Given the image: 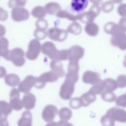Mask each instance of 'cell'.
Here are the masks:
<instances>
[{
    "mask_svg": "<svg viewBox=\"0 0 126 126\" xmlns=\"http://www.w3.org/2000/svg\"><path fill=\"white\" fill-rule=\"evenodd\" d=\"M69 50V60H78L84 55V50L81 47L75 45L70 48Z\"/></svg>",
    "mask_w": 126,
    "mask_h": 126,
    "instance_id": "cell-17",
    "label": "cell"
},
{
    "mask_svg": "<svg viewBox=\"0 0 126 126\" xmlns=\"http://www.w3.org/2000/svg\"><path fill=\"white\" fill-rule=\"evenodd\" d=\"M34 36L38 40H44L47 36V32L45 30L37 29L34 32Z\"/></svg>",
    "mask_w": 126,
    "mask_h": 126,
    "instance_id": "cell-38",
    "label": "cell"
},
{
    "mask_svg": "<svg viewBox=\"0 0 126 126\" xmlns=\"http://www.w3.org/2000/svg\"><path fill=\"white\" fill-rule=\"evenodd\" d=\"M24 55V52L22 49L16 48L9 51L5 59L11 61L16 66L21 67L24 65L26 61Z\"/></svg>",
    "mask_w": 126,
    "mask_h": 126,
    "instance_id": "cell-1",
    "label": "cell"
},
{
    "mask_svg": "<svg viewBox=\"0 0 126 126\" xmlns=\"http://www.w3.org/2000/svg\"><path fill=\"white\" fill-rule=\"evenodd\" d=\"M79 70L78 60H69L67 73L73 74H78Z\"/></svg>",
    "mask_w": 126,
    "mask_h": 126,
    "instance_id": "cell-32",
    "label": "cell"
},
{
    "mask_svg": "<svg viewBox=\"0 0 126 126\" xmlns=\"http://www.w3.org/2000/svg\"><path fill=\"white\" fill-rule=\"evenodd\" d=\"M13 109L10 104L4 101H0V126H9L7 118Z\"/></svg>",
    "mask_w": 126,
    "mask_h": 126,
    "instance_id": "cell-5",
    "label": "cell"
},
{
    "mask_svg": "<svg viewBox=\"0 0 126 126\" xmlns=\"http://www.w3.org/2000/svg\"><path fill=\"white\" fill-rule=\"evenodd\" d=\"M88 4V0H72L71 7L73 11L79 13L85 9Z\"/></svg>",
    "mask_w": 126,
    "mask_h": 126,
    "instance_id": "cell-18",
    "label": "cell"
},
{
    "mask_svg": "<svg viewBox=\"0 0 126 126\" xmlns=\"http://www.w3.org/2000/svg\"><path fill=\"white\" fill-rule=\"evenodd\" d=\"M81 27L79 23L74 22L70 24L67 27V31L75 35H78L81 32Z\"/></svg>",
    "mask_w": 126,
    "mask_h": 126,
    "instance_id": "cell-33",
    "label": "cell"
},
{
    "mask_svg": "<svg viewBox=\"0 0 126 126\" xmlns=\"http://www.w3.org/2000/svg\"><path fill=\"white\" fill-rule=\"evenodd\" d=\"M101 98L104 101L111 103L115 100L116 96L112 91H105L101 94Z\"/></svg>",
    "mask_w": 126,
    "mask_h": 126,
    "instance_id": "cell-34",
    "label": "cell"
},
{
    "mask_svg": "<svg viewBox=\"0 0 126 126\" xmlns=\"http://www.w3.org/2000/svg\"><path fill=\"white\" fill-rule=\"evenodd\" d=\"M37 29L46 30L48 26V23L47 21L43 18H39L36 21L35 23Z\"/></svg>",
    "mask_w": 126,
    "mask_h": 126,
    "instance_id": "cell-40",
    "label": "cell"
},
{
    "mask_svg": "<svg viewBox=\"0 0 126 126\" xmlns=\"http://www.w3.org/2000/svg\"><path fill=\"white\" fill-rule=\"evenodd\" d=\"M100 76L97 72L91 71H86L83 74L82 80L85 83L94 85L100 80Z\"/></svg>",
    "mask_w": 126,
    "mask_h": 126,
    "instance_id": "cell-15",
    "label": "cell"
},
{
    "mask_svg": "<svg viewBox=\"0 0 126 126\" xmlns=\"http://www.w3.org/2000/svg\"><path fill=\"white\" fill-rule=\"evenodd\" d=\"M20 91L14 88L11 90L10 93V104L12 108L16 111L21 110L23 107L22 101L20 99Z\"/></svg>",
    "mask_w": 126,
    "mask_h": 126,
    "instance_id": "cell-10",
    "label": "cell"
},
{
    "mask_svg": "<svg viewBox=\"0 0 126 126\" xmlns=\"http://www.w3.org/2000/svg\"><path fill=\"white\" fill-rule=\"evenodd\" d=\"M47 14L45 7L41 6L35 7L32 10V15L33 17L38 18H43Z\"/></svg>",
    "mask_w": 126,
    "mask_h": 126,
    "instance_id": "cell-29",
    "label": "cell"
},
{
    "mask_svg": "<svg viewBox=\"0 0 126 126\" xmlns=\"http://www.w3.org/2000/svg\"><path fill=\"white\" fill-rule=\"evenodd\" d=\"M9 45V41L6 38H0V56L3 57L5 59L9 52L8 50Z\"/></svg>",
    "mask_w": 126,
    "mask_h": 126,
    "instance_id": "cell-26",
    "label": "cell"
},
{
    "mask_svg": "<svg viewBox=\"0 0 126 126\" xmlns=\"http://www.w3.org/2000/svg\"><path fill=\"white\" fill-rule=\"evenodd\" d=\"M82 15L83 13L75 15L71 14L67 11L64 10H60L56 15V16L58 18H66L69 20L73 21H75L78 20H80L82 18Z\"/></svg>",
    "mask_w": 126,
    "mask_h": 126,
    "instance_id": "cell-19",
    "label": "cell"
},
{
    "mask_svg": "<svg viewBox=\"0 0 126 126\" xmlns=\"http://www.w3.org/2000/svg\"><path fill=\"white\" fill-rule=\"evenodd\" d=\"M101 122L104 126H112L115 125V122L106 114L102 117L101 119Z\"/></svg>",
    "mask_w": 126,
    "mask_h": 126,
    "instance_id": "cell-42",
    "label": "cell"
},
{
    "mask_svg": "<svg viewBox=\"0 0 126 126\" xmlns=\"http://www.w3.org/2000/svg\"><path fill=\"white\" fill-rule=\"evenodd\" d=\"M27 0H9L8 6L10 8L22 7L26 3Z\"/></svg>",
    "mask_w": 126,
    "mask_h": 126,
    "instance_id": "cell-35",
    "label": "cell"
},
{
    "mask_svg": "<svg viewBox=\"0 0 126 126\" xmlns=\"http://www.w3.org/2000/svg\"><path fill=\"white\" fill-rule=\"evenodd\" d=\"M104 30L106 33L111 35L112 36L121 31L118 24L113 22L107 23L104 26Z\"/></svg>",
    "mask_w": 126,
    "mask_h": 126,
    "instance_id": "cell-24",
    "label": "cell"
},
{
    "mask_svg": "<svg viewBox=\"0 0 126 126\" xmlns=\"http://www.w3.org/2000/svg\"><path fill=\"white\" fill-rule=\"evenodd\" d=\"M59 115L61 120L66 122L72 117V112L69 108L63 107L60 109Z\"/></svg>",
    "mask_w": 126,
    "mask_h": 126,
    "instance_id": "cell-30",
    "label": "cell"
},
{
    "mask_svg": "<svg viewBox=\"0 0 126 126\" xmlns=\"http://www.w3.org/2000/svg\"><path fill=\"white\" fill-rule=\"evenodd\" d=\"M6 30L5 27L1 24H0V37H2L5 35Z\"/></svg>",
    "mask_w": 126,
    "mask_h": 126,
    "instance_id": "cell-48",
    "label": "cell"
},
{
    "mask_svg": "<svg viewBox=\"0 0 126 126\" xmlns=\"http://www.w3.org/2000/svg\"><path fill=\"white\" fill-rule=\"evenodd\" d=\"M117 106L123 108L126 107V93L119 96L116 100Z\"/></svg>",
    "mask_w": 126,
    "mask_h": 126,
    "instance_id": "cell-43",
    "label": "cell"
},
{
    "mask_svg": "<svg viewBox=\"0 0 126 126\" xmlns=\"http://www.w3.org/2000/svg\"><path fill=\"white\" fill-rule=\"evenodd\" d=\"M5 83L10 86L15 87L17 86L20 82L18 75L15 74H10L5 76Z\"/></svg>",
    "mask_w": 126,
    "mask_h": 126,
    "instance_id": "cell-23",
    "label": "cell"
},
{
    "mask_svg": "<svg viewBox=\"0 0 126 126\" xmlns=\"http://www.w3.org/2000/svg\"><path fill=\"white\" fill-rule=\"evenodd\" d=\"M118 26L122 32H126V17H123L120 19L118 24Z\"/></svg>",
    "mask_w": 126,
    "mask_h": 126,
    "instance_id": "cell-45",
    "label": "cell"
},
{
    "mask_svg": "<svg viewBox=\"0 0 126 126\" xmlns=\"http://www.w3.org/2000/svg\"><path fill=\"white\" fill-rule=\"evenodd\" d=\"M8 17V12L3 8L0 7V21H4Z\"/></svg>",
    "mask_w": 126,
    "mask_h": 126,
    "instance_id": "cell-46",
    "label": "cell"
},
{
    "mask_svg": "<svg viewBox=\"0 0 126 126\" xmlns=\"http://www.w3.org/2000/svg\"><path fill=\"white\" fill-rule=\"evenodd\" d=\"M44 7L47 13L49 15H56L61 10V6L57 2H49Z\"/></svg>",
    "mask_w": 126,
    "mask_h": 126,
    "instance_id": "cell-25",
    "label": "cell"
},
{
    "mask_svg": "<svg viewBox=\"0 0 126 126\" xmlns=\"http://www.w3.org/2000/svg\"><path fill=\"white\" fill-rule=\"evenodd\" d=\"M69 50H62L59 51L57 60H69Z\"/></svg>",
    "mask_w": 126,
    "mask_h": 126,
    "instance_id": "cell-39",
    "label": "cell"
},
{
    "mask_svg": "<svg viewBox=\"0 0 126 126\" xmlns=\"http://www.w3.org/2000/svg\"><path fill=\"white\" fill-rule=\"evenodd\" d=\"M105 90L104 80H100L97 83L93 85L89 91L95 95L102 94Z\"/></svg>",
    "mask_w": 126,
    "mask_h": 126,
    "instance_id": "cell-28",
    "label": "cell"
},
{
    "mask_svg": "<svg viewBox=\"0 0 126 126\" xmlns=\"http://www.w3.org/2000/svg\"><path fill=\"white\" fill-rule=\"evenodd\" d=\"M69 106L73 109H77L83 106L80 97L74 98L71 99L70 101Z\"/></svg>",
    "mask_w": 126,
    "mask_h": 126,
    "instance_id": "cell-36",
    "label": "cell"
},
{
    "mask_svg": "<svg viewBox=\"0 0 126 126\" xmlns=\"http://www.w3.org/2000/svg\"><path fill=\"white\" fill-rule=\"evenodd\" d=\"M32 123V116L29 111H26L22 114L21 118L17 123L20 126H31Z\"/></svg>",
    "mask_w": 126,
    "mask_h": 126,
    "instance_id": "cell-21",
    "label": "cell"
},
{
    "mask_svg": "<svg viewBox=\"0 0 126 126\" xmlns=\"http://www.w3.org/2000/svg\"><path fill=\"white\" fill-rule=\"evenodd\" d=\"M75 83L70 79L66 78L61 87L60 95L63 100H68L72 97L75 90Z\"/></svg>",
    "mask_w": 126,
    "mask_h": 126,
    "instance_id": "cell-3",
    "label": "cell"
},
{
    "mask_svg": "<svg viewBox=\"0 0 126 126\" xmlns=\"http://www.w3.org/2000/svg\"><path fill=\"white\" fill-rule=\"evenodd\" d=\"M104 91H113L117 88L116 81L111 78H107L104 80Z\"/></svg>",
    "mask_w": 126,
    "mask_h": 126,
    "instance_id": "cell-31",
    "label": "cell"
},
{
    "mask_svg": "<svg viewBox=\"0 0 126 126\" xmlns=\"http://www.w3.org/2000/svg\"><path fill=\"white\" fill-rule=\"evenodd\" d=\"M23 107L27 110L32 109L34 108L36 98L33 94L30 92L25 93L22 98Z\"/></svg>",
    "mask_w": 126,
    "mask_h": 126,
    "instance_id": "cell-16",
    "label": "cell"
},
{
    "mask_svg": "<svg viewBox=\"0 0 126 126\" xmlns=\"http://www.w3.org/2000/svg\"><path fill=\"white\" fill-rule=\"evenodd\" d=\"M58 75L52 70L42 74L39 77H36L34 86L38 89H42L47 82H55L58 79Z\"/></svg>",
    "mask_w": 126,
    "mask_h": 126,
    "instance_id": "cell-2",
    "label": "cell"
},
{
    "mask_svg": "<svg viewBox=\"0 0 126 126\" xmlns=\"http://www.w3.org/2000/svg\"><path fill=\"white\" fill-rule=\"evenodd\" d=\"M102 0H90V2L94 4H98L101 2Z\"/></svg>",
    "mask_w": 126,
    "mask_h": 126,
    "instance_id": "cell-49",
    "label": "cell"
},
{
    "mask_svg": "<svg viewBox=\"0 0 126 126\" xmlns=\"http://www.w3.org/2000/svg\"><path fill=\"white\" fill-rule=\"evenodd\" d=\"M114 8L113 3L111 1H107L104 3L101 6V9L103 12L108 13L111 12Z\"/></svg>",
    "mask_w": 126,
    "mask_h": 126,
    "instance_id": "cell-37",
    "label": "cell"
},
{
    "mask_svg": "<svg viewBox=\"0 0 126 126\" xmlns=\"http://www.w3.org/2000/svg\"><path fill=\"white\" fill-rule=\"evenodd\" d=\"M58 114L57 108L53 105H47L44 108L42 114V117L44 121L51 122L53 121L55 116Z\"/></svg>",
    "mask_w": 126,
    "mask_h": 126,
    "instance_id": "cell-14",
    "label": "cell"
},
{
    "mask_svg": "<svg viewBox=\"0 0 126 126\" xmlns=\"http://www.w3.org/2000/svg\"><path fill=\"white\" fill-rule=\"evenodd\" d=\"M85 30L89 35L95 36L99 32V27L94 22L91 21L86 23L85 27Z\"/></svg>",
    "mask_w": 126,
    "mask_h": 126,
    "instance_id": "cell-27",
    "label": "cell"
},
{
    "mask_svg": "<svg viewBox=\"0 0 126 126\" xmlns=\"http://www.w3.org/2000/svg\"><path fill=\"white\" fill-rule=\"evenodd\" d=\"M67 31L58 27H52L49 29L47 32V36L53 40L62 42L66 40L67 36Z\"/></svg>",
    "mask_w": 126,
    "mask_h": 126,
    "instance_id": "cell-6",
    "label": "cell"
},
{
    "mask_svg": "<svg viewBox=\"0 0 126 126\" xmlns=\"http://www.w3.org/2000/svg\"><path fill=\"white\" fill-rule=\"evenodd\" d=\"M113 121L121 123L126 122V111L124 109L113 107L108 110L106 114Z\"/></svg>",
    "mask_w": 126,
    "mask_h": 126,
    "instance_id": "cell-8",
    "label": "cell"
},
{
    "mask_svg": "<svg viewBox=\"0 0 126 126\" xmlns=\"http://www.w3.org/2000/svg\"><path fill=\"white\" fill-rule=\"evenodd\" d=\"M116 81L118 87L121 88L126 87V75H119Z\"/></svg>",
    "mask_w": 126,
    "mask_h": 126,
    "instance_id": "cell-41",
    "label": "cell"
},
{
    "mask_svg": "<svg viewBox=\"0 0 126 126\" xmlns=\"http://www.w3.org/2000/svg\"><path fill=\"white\" fill-rule=\"evenodd\" d=\"M123 65L125 67H126V55L125 56V60L123 62Z\"/></svg>",
    "mask_w": 126,
    "mask_h": 126,
    "instance_id": "cell-51",
    "label": "cell"
},
{
    "mask_svg": "<svg viewBox=\"0 0 126 126\" xmlns=\"http://www.w3.org/2000/svg\"><path fill=\"white\" fill-rule=\"evenodd\" d=\"M7 72L5 68L0 66V78H2L6 76Z\"/></svg>",
    "mask_w": 126,
    "mask_h": 126,
    "instance_id": "cell-47",
    "label": "cell"
},
{
    "mask_svg": "<svg viewBox=\"0 0 126 126\" xmlns=\"http://www.w3.org/2000/svg\"><path fill=\"white\" fill-rule=\"evenodd\" d=\"M117 12L121 16L126 17V4H121L118 7Z\"/></svg>",
    "mask_w": 126,
    "mask_h": 126,
    "instance_id": "cell-44",
    "label": "cell"
},
{
    "mask_svg": "<svg viewBox=\"0 0 126 126\" xmlns=\"http://www.w3.org/2000/svg\"><path fill=\"white\" fill-rule=\"evenodd\" d=\"M12 18L13 20L20 22L26 20L29 18L30 13L26 8L23 7L14 8L11 12Z\"/></svg>",
    "mask_w": 126,
    "mask_h": 126,
    "instance_id": "cell-12",
    "label": "cell"
},
{
    "mask_svg": "<svg viewBox=\"0 0 126 126\" xmlns=\"http://www.w3.org/2000/svg\"><path fill=\"white\" fill-rule=\"evenodd\" d=\"M80 98L83 106L86 107L95 101L96 99V95L89 91L83 94Z\"/></svg>",
    "mask_w": 126,
    "mask_h": 126,
    "instance_id": "cell-22",
    "label": "cell"
},
{
    "mask_svg": "<svg viewBox=\"0 0 126 126\" xmlns=\"http://www.w3.org/2000/svg\"><path fill=\"white\" fill-rule=\"evenodd\" d=\"M41 45L38 40L33 39L30 42L28 46V50L26 53L27 59L34 60L37 58L41 50Z\"/></svg>",
    "mask_w": 126,
    "mask_h": 126,
    "instance_id": "cell-4",
    "label": "cell"
},
{
    "mask_svg": "<svg viewBox=\"0 0 126 126\" xmlns=\"http://www.w3.org/2000/svg\"><path fill=\"white\" fill-rule=\"evenodd\" d=\"M111 1L115 3L118 4L121 3L123 1V0H111Z\"/></svg>",
    "mask_w": 126,
    "mask_h": 126,
    "instance_id": "cell-50",
    "label": "cell"
},
{
    "mask_svg": "<svg viewBox=\"0 0 126 126\" xmlns=\"http://www.w3.org/2000/svg\"><path fill=\"white\" fill-rule=\"evenodd\" d=\"M110 41L113 46L118 47L121 50H126V34L125 32L120 31L112 36Z\"/></svg>",
    "mask_w": 126,
    "mask_h": 126,
    "instance_id": "cell-11",
    "label": "cell"
},
{
    "mask_svg": "<svg viewBox=\"0 0 126 126\" xmlns=\"http://www.w3.org/2000/svg\"><path fill=\"white\" fill-rule=\"evenodd\" d=\"M100 11L101 8L98 4H94L88 12H83V16L80 21L86 23L93 21L95 18L99 15Z\"/></svg>",
    "mask_w": 126,
    "mask_h": 126,
    "instance_id": "cell-9",
    "label": "cell"
},
{
    "mask_svg": "<svg viewBox=\"0 0 126 126\" xmlns=\"http://www.w3.org/2000/svg\"><path fill=\"white\" fill-rule=\"evenodd\" d=\"M41 50L44 54L47 55L52 60H57L59 51L57 49L55 44L50 41H47L41 46Z\"/></svg>",
    "mask_w": 126,
    "mask_h": 126,
    "instance_id": "cell-7",
    "label": "cell"
},
{
    "mask_svg": "<svg viewBox=\"0 0 126 126\" xmlns=\"http://www.w3.org/2000/svg\"><path fill=\"white\" fill-rule=\"evenodd\" d=\"M50 67L58 77H62L64 76L65 72L63 69V64L60 61L52 60L50 63Z\"/></svg>",
    "mask_w": 126,
    "mask_h": 126,
    "instance_id": "cell-20",
    "label": "cell"
},
{
    "mask_svg": "<svg viewBox=\"0 0 126 126\" xmlns=\"http://www.w3.org/2000/svg\"><path fill=\"white\" fill-rule=\"evenodd\" d=\"M36 77L32 75L27 76L25 79L19 84L18 90L24 93L29 92L32 88L35 86Z\"/></svg>",
    "mask_w": 126,
    "mask_h": 126,
    "instance_id": "cell-13",
    "label": "cell"
}]
</instances>
